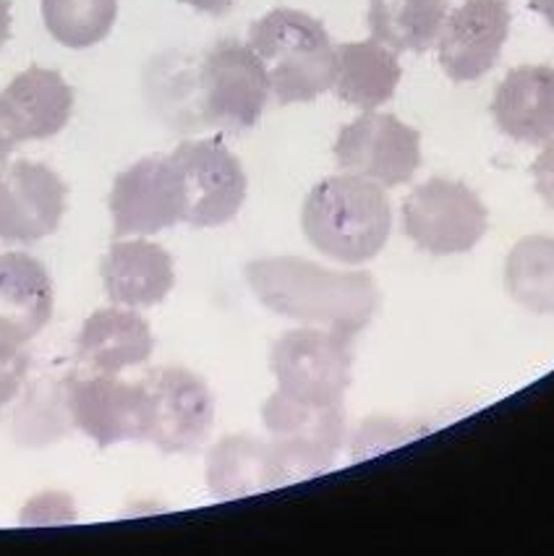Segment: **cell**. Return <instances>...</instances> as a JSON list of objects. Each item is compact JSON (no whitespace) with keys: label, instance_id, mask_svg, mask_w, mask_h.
I'll use <instances>...</instances> for the list:
<instances>
[{"label":"cell","instance_id":"6da1fadb","mask_svg":"<svg viewBox=\"0 0 554 556\" xmlns=\"http://www.w3.org/2000/svg\"><path fill=\"white\" fill-rule=\"evenodd\" d=\"M247 282L269 312L351 338L369 327L379 308V288L372 275L325 269L295 256L256 258L247 264Z\"/></svg>","mask_w":554,"mask_h":556},{"label":"cell","instance_id":"7a4b0ae2","mask_svg":"<svg viewBox=\"0 0 554 556\" xmlns=\"http://www.w3.org/2000/svg\"><path fill=\"white\" fill-rule=\"evenodd\" d=\"M301 228L319 254L335 262L361 264L388 243L392 210L385 189L358 176H332L309 191Z\"/></svg>","mask_w":554,"mask_h":556},{"label":"cell","instance_id":"3957f363","mask_svg":"<svg viewBox=\"0 0 554 556\" xmlns=\"http://www.w3.org/2000/svg\"><path fill=\"white\" fill-rule=\"evenodd\" d=\"M249 48L260 55L280 105L312 102L335 84V45L319 18L275 9L251 24Z\"/></svg>","mask_w":554,"mask_h":556},{"label":"cell","instance_id":"277c9868","mask_svg":"<svg viewBox=\"0 0 554 556\" xmlns=\"http://www.w3.org/2000/svg\"><path fill=\"white\" fill-rule=\"evenodd\" d=\"M262 421L288 483L330 470L345 444L343 405L304 403L275 392L262 407Z\"/></svg>","mask_w":554,"mask_h":556},{"label":"cell","instance_id":"5b68a950","mask_svg":"<svg viewBox=\"0 0 554 556\" xmlns=\"http://www.w3.org/2000/svg\"><path fill=\"white\" fill-rule=\"evenodd\" d=\"M351 366L353 338L338 329H291L269 353L277 392L304 403L343 405Z\"/></svg>","mask_w":554,"mask_h":556},{"label":"cell","instance_id":"8992f818","mask_svg":"<svg viewBox=\"0 0 554 556\" xmlns=\"http://www.w3.org/2000/svg\"><path fill=\"white\" fill-rule=\"evenodd\" d=\"M489 212L461 180L431 178L403 204V230L431 256L468 254L484 238Z\"/></svg>","mask_w":554,"mask_h":556},{"label":"cell","instance_id":"52a82bcc","mask_svg":"<svg viewBox=\"0 0 554 556\" xmlns=\"http://www.w3.org/2000/svg\"><path fill=\"white\" fill-rule=\"evenodd\" d=\"M184 197V223L194 228H221L247 202L249 180L241 160L223 141H184L171 154Z\"/></svg>","mask_w":554,"mask_h":556},{"label":"cell","instance_id":"ba28073f","mask_svg":"<svg viewBox=\"0 0 554 556\" xmlns=\"http://www.w3.org/2000/svg\"><path fill=\"white\" fill-rule=\"evenodd\" d=\"M202 110L210 126L223 131H247L256 126L269 100V79L260 55L249 42L221 40L202 63Z\"/></svg>","mask_w":554,"mask_h":556},{"label":"cell","instance_id":"9c48e42d","mask_svg":"<svg viewBox=\"0 0 554 556\" xmlns=\"http://www.w3.org/2000/svg\"><path fill=\"white\" fill-rule=\"evenodd\" d=\"M141 384L150 397L147 442L165 455L197 452L207 442L215 424V397L204 379L184 366H160Z\"/></svg>","mask_w":554,"mask_h":556},{"label":"cell","instance_id":"30bf717a","mask_svg":"<svg viewBox=\"0 0 554 556\" xmlns=\"http://www.w3.org/2000/svg\"><path fill=\"white\" fill-rule=\"evenodd\" d=\"M71 424L98 447L121 442H147L150 397L141 381H124L118 374L71 377L63 384Z\"/></svg>","mask_w":554,"mask_h":556},{"label":"cell","instance_id":"8fae6325","mask_svg":"<svg viewBox=\"0 0 554 556\" xmlns=\"http://www.w3.org/2000/svg\"><path fill=\"white\" fill-rule=\"evenodd\" d=\"M335 160L351 176L395 189L421 165V136L395 115L366 110L338 134Z\"/></svg>","mask_w":554,"mask_h":556},{"label":"cell","instance_id":"7c38bea8","mask_svg":"<svg viewBox=\"0 0 554 556\" xmlns=\"http://www.w3.org/2000/svg\"><path fill=\"white\" fill-rule=\"evenodd\" d=\"M115 238L154 236L184 223V197L171 157H144L115 178L111 191Z\"/></svg>","mask_w":554,"mask_h":556},{"label":"cell","instance_id":"4fadbf2b","mask_svg":"<svg viewBox=\"0 0 554 556\" xmlns=\"http://www.w3.org/2000/svg\"><path fill=\"white\" fill-rule=\"evenodd\" d=\"M66 184L48 165L18 163L0 170V241L35 243L66 215Z\"/></svg>","mask_w":554,"mask_h":556},{"label":"cell","instance_id":"5bb4252c","mask_svg":"<svg viewBox=\"0 0 554 556\" xmlns=\"http://www.w3.org/2000/svg\"><path fill=\"white\" fill-rule=\"evenodd\" d=\"M511 35L507 0H466L444 18L437 50L453 81H476L494 68Z\"/></svg>","mask_w":554,"mask_h":556},{"label":"cell","instance_id":"9a60e30c","mask_svg":"<svg viewBox=\"0 0 554 556\" xmlns=\"http://www.w3.org/2000/svg\"><path fill=\"white\" fill-rule=\"evenodd\" d=\"M108 299L126 308H150L176 286L173 258L152 241H115L100 264Z\"/></svg>","mask_w":554,"mask_h":556},{"label":"cell","instance_id":"2e32d148","mask_svg":"<svg viewBox=\"0 0 554 556\" xmlns=\"http://www.w3.org/2000/svg\"><path fill=\"white\" fill-rule=\"evenodd\" d=\"M53 306V280L42 262L22 251L0 254V338H37L48 327Z\"/></svg>","mask_w":554,"mask_h":556},{"label":"cell","instance_id":"e0dca14e","mask_svg":"<svg viewBox=\"0 0 554 556\" xmlns=\"http://www.w3.org/2000/svg\"><path fill=\"white\" fill-rule=\"evenodd\" d=\"M492 115L500 131L524 144L554 139V68L518 66L494 92Z\"/></svg>","mask_w":554,"mask_h":556},{"label":"cell","instance_id":"ac0fdd59","mask_svg":"<svg viewBox=\"0 0 554 556\" xmlns=\"http://www.w3.org/2000/svg\"><path fill=\"white\" fill-rule=\"evenodd\" d=\"M154 351L152 329L134 308H100L84 321L76 338V355L95 374H121L147 364Z\"/></svg>","mask_w":554,"mask_h":556},{"label":"cell","instance_id":"d6986e66","mask_svg":"<svg viewBox=\"0 0 554 556\" xmlns=\"http://www.w3.org/2000/svg\"><path fill=\"white\" fill-rule=\"evenodd\" d=\"M273 444L249 434L225 437L207 452V486L221 500L286 486Z\"/></svg>","mask_w":554,"mask_h":556},{"label":"cell","instance_id":"ffe728a7","mask_svg":"<svg viewBox=\"0 0 554 556\" xmlns=\"http://www.w3.org/2000/svg\"><path fill=\"white\" fill-rule=\"evenodd\" d=\"M403 68L395 50L377 42H343L335 48V94L345 105L375 110L392 100Z\"/></svg>","mask_w":554,"mask_h":556},{"label":"cell","instance_id":"44dd1931","mask_svg":"<svg viewBox=\"0 0 554 556\" xmlns=\"http://www.w3.org/2000/svg\"><path fill=\"white\" fill-rule=\"evenodd\" d=\"M14 110L24 141H40L61 134L74 113V89L53 68L32 66L3 89Z\"/></svg>","mask_w":554,"mask_h":556},{"label":"cell","instance_id":"7402d4cb","mask_svg":"<svg viewBox=\"0 0 554 556\" xmlns=\"http://www.w3.org/2000/svg\"><path fill=\"white\" fill-rule=\"evenodd\" d=\"M448 0H369V29L392 50L424 53L440 37Z\"/></svg>","mask_w":554,"mask_h":556},{"label":"cell","instance_id":"603a6c76","mask_svg":"<svg viewBox=\"0 0 554 556\" xmlns=\"http://www.w3.org/2000/svg\"><path fill=\"white\" fill-rule=\"evenodd\" d=\"M511 299L531 314H554V238L528 236L513 245L505 264Z\"/></svg>","mask_w":554,"mask_h":556},{"label":"cell","instance_id":"cb8c5ba5","mask_svg":"<svg viewBox=\"0 0 554 556\" xmlns=\"http://www.w3.org/2000/svg\"><path fill=\"white\" fill-rule=\"evenodd\" d=\"M45 29L63 48H95L111 35L118 0H40Z\"/></svg>","mask_w":554,"mask_h":556},{"label":"cell","instance_id":"d4e9b609","mask_svg":"<svg viewBox=\"0 0 554 556\" xmlns=\"http://www.w3.org/2000/svg\"><path fill=\"white\" fill-rule=\"evenodd\" d=\"M71 416L66 407V394L63 390H45L42 384L37 387L35 392L18 405L16 410V426L14 434L22 444H29V447H40V444H50L55 439L68 434Z\"/></svg>","mask_w":554,"mask_h":556},{"label":"cell","instance_id":"484cf974","mask_svg":"<svg viewBox=\"0 0 554 556\" xmlns=\"http://www.w3.org/2000/svg\"><path fill=\"white\" fill-rule=\"evenodd\" d=\"M27 374L29 355L22 348V342L0 338V407L9 405L22 392Z\"/></svg>","mask_w":554,"mask_h":556},{"label":"cell","instance_id":"4316f807","mask_svg":"<svg viewBox=\"0 0 554 556\" xmlns=\"http://www.w3.org/2000/svg\"><path fill=\"white\" fill-rule=\"evenodd\" d=\"M531 173L539 197L554 210V139L546 141L544 150H541L539 157L533 160Z\"/></svg>","mask_w":554,"mask_h":556},{"label":"cell","instance_id":"83f0119b","mask_svg":"<svg viewBox=\"0 0 554 556\" xmlns=\"http://www.w3.org/2000/svg\"><path fill=\"white\" fill-rule=\"evenodd\" d=\"M22 141H24V136H22V128H18L14 110L9 108L3 92H0V160L9 157V154L14 152Z\"/></svg>","mask_w":554,"mask_h":556},{"label":"cell","instance_id":"f1b7e54d","mask_svg":"<svg viewBox=\"0 0 554 556\" xmlns=\"http://www.w3.org/2000/svg\"><path fill=\"white\" fill-rule=\"evenodd\" d=\"M180 3L191 5V9L202 11V14L223 16V14H228L230 5H234V0H180Z\"/></svg>","mask_w":554,"mask_h":556},{"label":"cell","instance_id":"f546056e","mask_svg":"<svg viewBox=\"0 0 554 556\" xmlns=\"http://www.w3.org/2000/svg\"><path fill=\"white\" fill-rule=\"evenodd\" d=\"M11 37V3L9 0H0V48L9 42Z\"/></svg>","mask_w":554,"mask_h":556},{"label":"cell","instance_id":"4dcf8cb0","mask_svg":"<svg viewBox=\"0 0 554 556\" xmlns=\"http://www.w3.org/2000/svg\"><path fill=\"white\" fill-rule=\"evenodd\" d=\"M531 9L537 11L539 16H544L546 24L554 29V0H531Z\"/></svg>","mask_w":554,"mask_h":556}]
</instances>
